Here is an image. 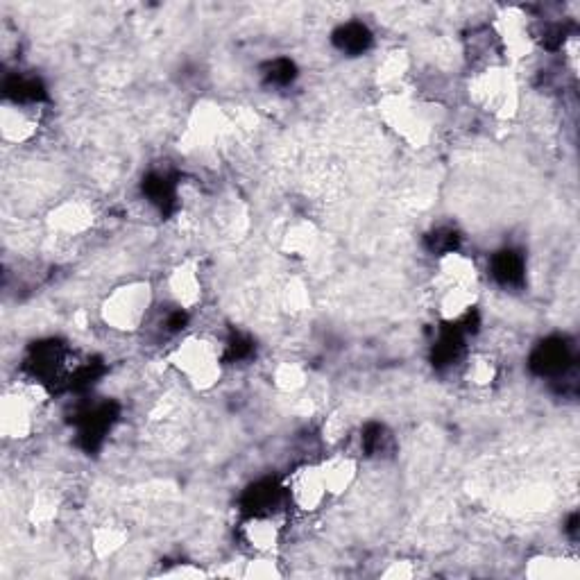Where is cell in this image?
<instances>
[{"instance_id":"obj_1","label":"cell","mask_w":580,"mask_h":580,"mask_svg":"<svg viewBox=\"0 0 580 580\" xmlns=\"http://www.w3.org/2000/svg\"><path fill=\"white\" fill-rule=\"evenodd\" d=\"M152 309V286L148 281H125L116 286L100 304V318L109 329L134 334L148 320Z\"/></svg>"},{"instance_id":"obj_2","label":"cell","mask_w":580,"mask_h":580,"mask_svg":"<svg viewBox=\"0 0 580 580\" xmlns=\"http://www.w3.org/2000/svg\"><path fill=\"white\" fill-rule=\"evenodd\" d=\"M170 365L198 390L213 388L223 377V354L202 336L184 338L170 354Z\"/></svg>"},{"instance_id":"obj_3","label":"cell","mask_w":580,"mask_h":580,"mask_svg":"<svg viewBox=\"0 0 580 580\" xmlns=\"http://www.w3.org/2000/svg\"><path fill=\"white\" fill-rule=\"evenodd\" d=\"M379 112L383 123L392 132L402 136L406 143L422 148L431 136V118L424 105H420L408 91H386Z\"/></svg>"},{"instance_id":"obj_4","label":"cell","mask_w":580,"mask_h":580,"mask_svg":"<svg viewBox=\"0 0 580 580\" xmlns=\"http://www.w3.org/2000/svg\"><path fill=\"white\" fill-rule=\"evenodd\" d=\"M469 93L476 105L497 118H510L517 112V82L503 66L476 71L469 84Z\"/></svg>"},{"instance_id":"obj_5","label":"cell","mask_w":580,"mask_h":580,"mask_svg":"<svg viewBox=\"0 0 580 580\" xmlns=\"http://www.w3.org/2000/svg\"><path fill=\"white\" fill-rule=\"evenodd\" d=\"M41 399L34 397V388L5 392L0 402V431L10 440H23L34 431V417Z\"/></svg>"},{"instance_id":"obj_6","label":"cell","mask_w":580,"mask_h":580,"mask_svg":"<svg viewBox=\"0 0 580 580\" xmlns=\"http://www.w3.org/2000/svg\"><path fill=\"white\" fill-rule=\"evenodd\" d=\"M499 46L506 57H526L535 46V32L522 10H506L492 25Z\"/></svg>"},{"instance_id":"obj_7","label":"cell","mask_w":580,"mask_h":580,"mask_svg":"<svg viewBox=\"0 0 580 580\" xmlns=\"http://www.w3.org/2000/svg\"><path fill=\"white\" fill-rule=\"evenodd\" d=\"M286 494L288 499L295 503V508L304 510V513H315V510H320L322 503L329 499L320 465L297 467L286 483Z\"/></svg>"},{"instance_id":"obj_8","label":"cell","mask_w":580,"mask_h":580,"mask_svg":"<svg viewBox=\"0 0 580 580\" xmlns=\"http://www.w3.org/2000/svg\"><path fill=\"white\" fill-rule=\"evenodd\" d=\"M39 130V116L37 107L30 102H16L5 100L3 109H0V134L7 143L21 145L34 139Z\"/></svg>"},{"instance_id":"obj_9","label":"cell","mask_w":580,"mask_h":580,"mask_svg":"<svg viewBox=\"0 0 580 580\" xmlns=\"http://www.w3.org/2000/svg\"><path fill=\"white\" fill-rule=\"evenodd\" d=\"M168 293L177 309L189 311L202 300V275L195 261H182L168 275Z\"/></svg>"},{"instance_id":"obj_10","label":"cell","mask_w":580,"mask_h":580,"mask_svg":"<svg viewBox=\"0 0 580 580\" xmlns=\"http://www.w3.org/2000/svg\"><path fill=\"white\" fill-rule=\"evenodd\" d=\"M93 225V211L89 204L80 200H66L50 211L48 227L57 234L64 236H80L91 229Z\"/></svg>"},{"instance_id":"obj_11","label":"cell","mask_w":580,"mask_h":580,"mask_svg":"<svg viewBox=\"0 0 580 580\" xmlns=\"http://www.w3.org/2000/svg\"><path fill=\"white\" fill-rule=\"evenodd\" d=\"M438 284L442 288H476L479 272L472 259L460 252H447L438 259Z\"/></svg>"},{"instance_id":"obj_12","label":"cell","mask_w":580,"mask_h":580,"mask_svg":"<svg viewBox=\"0 0 580 580\" xmlns=\"http://www.w3.org/2000/svg\"><path fill=\"white\" fill-rule=\"evenodd\" d=\"M320 472L324 485H327L329 497H338V494H345L354 485L358 476V460L345 454V451H340V454L322 460Z\"/></svg>"},{"instance_id":"obj_13","label":"cell","mask_w":580,"mask_h":580,"mask_svg":"<svg viewBox=\"0 0 580 580\" xmlns=\"http://www.w3.org/2000/svg\"><path fill=\"white\" fill-rule=\"evenodd\" d=\"M281 526L272 515H250L243 526V537L254 551L268 553L279 544Z\"/></svg>"},{"instance_id":"obj_14","label":"cell","mask_w":580,"mask_h":580,"mask_svg":"<svg viewBox=\"0 0 580 580\" xmlns=\"http://www.w3.org/2000/svg\"><path fill=\"white\" fill-rule=\"evenodd\" d=\"M476 306V288H442L438 311L442 320L456 324L465 320Z\"/></svg>"},{"instance_id":"obj_15","label":"cell","mask_w":580,"mask_h":580,"mask_svg":"<svg viewBox=\"0 0 580 580\" xmlns=\"http://www.w3.org/2000/svg\"><path fill=\"white\" fill-rule=\"evenodd\" d=\"M533 363L542 374H565L571 365L569 345L562 343V340H547L535 352Z\"/></svg>"},{"instance_id":"obj_16","label":"cell","mask_w":580,"mask_h":580,"mask_svg":"<svg viewBox=\"0 0 580 580\" xmlns=\"http://www.w3.org/2000/svg\"><path fill=\"white\" fill-rule=\"evenodd\" d=\"M315 243H318V232H315L309 220H300V223L290 225L284 236V250L290 257H306V254L313 252Z\"/></svg>"},{"instance_id":"obj_17","label":"cell","mask_w":580,"mask_h":580,"mask_svg":"<svg viewBox=\"0 0 580 580\" xmlns=\"http://www.w3.org/2000/svg\"><path fill=\"white\" fill-rule=\"evenodd\" d=\"M284 490H279L275 483L254 485V488L245 494V503L247 508H250V515H275V508L279 506V497Z\"/></svg>"},{"instance_id":"obj_18","label":"cell","mask_w":580,"mask_h":580,"mask_svg":"<svg viewBox=\"0 0 580 580\" xmlns=\"http://www.w3.org/2000/svg\"><path fill=\"white\" fill-rule=\"evenodd\" d=\"M127 533L123 528H116V526H102L98 531H93V549H96L98 556H109V553H114L116 549L123 547Z\"/></svg>"},{"instance_id":"obj_19","label":"cell","mask_w":580,"mask_h":580,"mask_svg":"<svg viewBox=\"0 0 580 580\" xmlns=\"http://www.w3.org/2000/svg\"><path fill=\"white\" fill-rule=\"evenodd\" d=\"M497 379V365L492 363V358L488 356H474L469 358L467 363V381L474 383V386H490V383Z\"/></svg>"},{"instance_id":"obj_20","label":"cell","mask_w":580,"mask_h":580,"mask_svg":"<svg viewBox=\"0 0 580 580\" xmlns=\"http://www.w3.org/2000/svg\"><path fill=\"white\" fill-rule=\"evenodd\" d=\"M338 46L345 50V53H363L365 48L370 46V32L363 28V25H345L343 30L338 32Z\"/></svg>"},{"instance_id":"obj_21","label":"cell","mask_w":580,"mask_h":580,"mask_svg":"<svg viewBox=\"0 0 580 580\" xmlns=\"http://www.w3.org/2000/svg\"><path fill=\"white\" fill-rule=\"evenodd\" d=\"M522 259L517 257L515 252H501L497 259H494V275H497L499 281L503 284H517L522 279Z\"/></svg>"},{"instance_id":"obj_22","label":"cell","mask_w":580,"mask_h":580,"mask_svg":"<svg viewBox=\"0 0 580 580\" xmlns=\"http://www.w3.org/2000/svg\"><path fill=\"white\" fill-rule=\"evenodd\" d=\"M406 71H408L406 55L404 53H392L379 68V82L386 84V87H395V84L402 82Z\"/></svg>"},{"instance_id":"obj_23","label":"cell","mask_w":580,"mask_h":580,"mask_svg":"<svg viewBox=\"0 0 580 580\" xmlns=\"http://www.w3.org/2000/svg\"><path fill=\"white\" fill-rule=\"evenodd\" d=\"M304 379H306L304 370L300 368V365H295V363H281L279 368L275 370L277 388L284 390V392H293L297 388H302Z\"/></svg>"}]
</instances>
